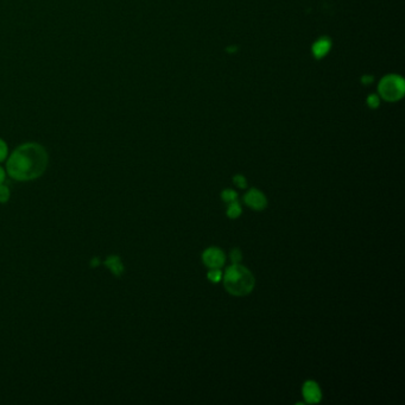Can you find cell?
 Listing matches in <instances>:
<instances>
[{
    "mask_svg": "<svg viewBox=\"0 0 405 405\" xmlns=\"http://www.w3.org/2000/svg\"><path fill=\"white\" fill-rule=\"evenodd\" d=\"M48 165V155L42 146L29 143L16 150L8 162V171L18 181L40 177Z\"/></svg>",
    "mask_w": 405,
    "mask_h": 405,
    "instance_id": "1",
    "label": "cell"
},
{
    "mask_svg": "<svg viewBox=\"0 0 405 405\" xmlns=\"http://www.w3.org/2000/svg\"><path fill=\"white\" fill-rule=\"evenodd\" d=\"M224 286L233 296H246L254 288V276L247 267L240 264H232L222 275Z\"/></svg>",
    "mask_w": 405,
    "mask_h": 405,
    "instance_id": "2",
    "label": "cell"
},
{
    "mask_svg": "<svg viewBox=\"0 0 405 405\" xmlns=\"http://www.w3.org/2000/svg\"><path fill=\"white\" fill-rule=\"evenodd\" d=\"M380 94L387 100H397L398 98L401 97L404 92V86L401 79L398 76H387L381 81L380 84Z\"/></svg>",
    "mask_w": 405,
    "mask_h": 405,
    "instance_id": "3",
    "label": "cell"
},
{
    "mask_svg": "<svg viewBox=\"0 0 405 405\" xmlns=\"http://www.w3.org/2000/svg\"><path fill=\"white\" fill-rule=\"evenodd\" d=\"M202 260L209 269H221L225 265V253L218 247H209L203 252Z\"/></svg>",
    "mask_w": 405,
    "mask_h": 405,
    "instance_id": "4",
    "label": "cell"
},
{
    "mask_svg": "<svg viewBox=\"0 0 405 405\" xmlns=\"http://www.w3.org/2000/svg\"><path fill=\"white\" fill-rule=\"evenodd\" d=\"M244 201L248 208L253 210H263L265 209L267 206L266 196L264 195L260 190L256 189V188L247 191L246 195L244 197Z\"/></svg>",
    "mask_w": 405,
    "mask_h": 405,
    "instance_id": "5",
    "label": "cell"
},
{
    "mask_svg": "<svg viewBox=\"0 0 405 405\" xmlns=\"http://www.w3.org/2000/svg\"><path fill=\"white\" fill-rule=\"evenodd\" d=\"M303 397L307 403L309 404H316L322 399V391L316 381L308 380L304 382L302 388Z\"/></svg>",
    "mask_w": 405,
    "mask_h": 405,
    "instance_id": "6",
    "label": "cell"
},
{
    "mask_svg": "<svg viewBox=\"0 0 405 405\" xmlns=\"http://www.w3.org/2000/svg\"><path fill=\"white\" fill-rule=\"evenodd\" d=\"M106 265L110 267L111 270H112V272L114 275H121L124 271V266L123 264H121L120 259L118 257H111L110 259L106 261Z\"/></svg>",
    "mask_w": 405,
    "mask_h": 405,
    "instance_id": "7",
    "label": "cell"
},
{
    "mask_svg": "<svg viewBox=\"0 0 405 405\" xmlns=\"http://www.w3.org/2000/svg\"><path fill=\"white\" fill-rule=\"evenodd\" d=\"M241 206L237 200L233 201V202H229V206L227 208V216L229 219H238L241 215Z\"/></svg>",
    "mask_w": 405,
    "mask_h": 405,
    "instance_id": "8",
    "label": "cell"
},
{
    "mask_svg": "<svg viewBox=\"0 0 405 405\" xmlns=\"http://www.w3.org/2000/svg\"><path fill=\"white\" fill-rule=\"evenodd\" d=\"M329 46H330L329 42H328V41H326V40L318 41V42L315 44V47H314L315 55H316L317 57H322L324 55V54L328 52V49H329Z\"/></svg>",
    "mask_w": 405,
    "mask_h": 405,
    "instance_id": "9",
    "label": "cell"
},
{
    "mask_svg": "<svg viewBox=\"0 0 405 405\" xmlns=\"http://www.w3.org/2000/svg\"><path fill=\"white\" fill-rule=\"evenodd\" d=\"M221 199L227 203L233 202V201L238 200V193L233 189H226L221 193Z\"/></svg>",
    "mask_w": 405,
    "mask_h": 405,
    "instance_id": "10",
    "label": "cell"
},
{
    "mask_svg": "<svg viewBox=\"0 0 405 405\" xmlns=\"http://www.w3.org/2000/svg\"><path fill=\"white\" fill-rule=\"evenodd\" d=\"M207 277H208V279L210 280V282L219 283L220 280L222 279V271L220 269H210Z\"/></svg>",
    "mask_w": 405,
    "mask_h": 405,
    "instance_id": "11",
    "label": "cell"
},
{
    "mask_svg": "<svg viewBox=\"0 0 405 405\" xmlns=\"http://www.w3.org/2000/svg\"><path fill=\"white\" fill-rule=\"evenodd\" d=\"M233 182H234V183L237 184V187L241 188V189H244V188L247 187L246 178L242 176V175H235V176L233 177Z\"/></svg>",
    "mask_w": 405,
    "mask_h": 405,
    "instance_id": "12",
    "label": "cell"
},
{
    "mask_svg": "<svg viewBox=\"0 0 405 405\" xmlns=\"http://www.w3.org/2000/svg\"><path fill=\"white\" fill-rule=\"evenodd\" d=\"M231 260L233 264H238L242 260L241 251L239 248H234V250L231 251Z\"/></svg>",
    "mask_w": 405,
    "mask_h": 405,
    "instance_id": "13",
    "label": "cell"
},
{
    "mask_svg": "<svg viewBox=\"0 0 405 405\" xmlns=\"http://www.w3.org/2000/svg\"><path fill=\"white\" fill-rule=\"evenodd\" d=\"M10 197V191L5 186H0V202H6Z\"/></svg>",
    "mask_w": 405,
    "mask_h": 405,
    "instance_id": "14",
    "label": "cell"
},
{
    "mask_svg": "<svg viewBox=\"0 0 405 405\" xmlns=\"http://www.w3.org/2000/svg\"><path fill=\"white\" fill-rule=\"evenodd\" d=\"M6 155H8V146H6L5 143L0 139V162L6 157Z\"/></svg>",
    "mask_w": 405,
    "mask_h": 405,
    "instance_id": "15",
    "label": "cell"
},
{
    "mask_svg": "<svg viewBox=\"0 0 405 405\" xmlns=\"http://www.w3.org/2000/svg\"><path fill=\"white\" fill-rule=\"evenodd\" d=\"M4 176H5V175H4V171H3V169L0 168V183H2V182L4 181Z\"/></svg>",
    "mask_w": 405,
    "mask_h": 405,
    "instance_id": "16",
    "label": "cell"
}]
</instances>
